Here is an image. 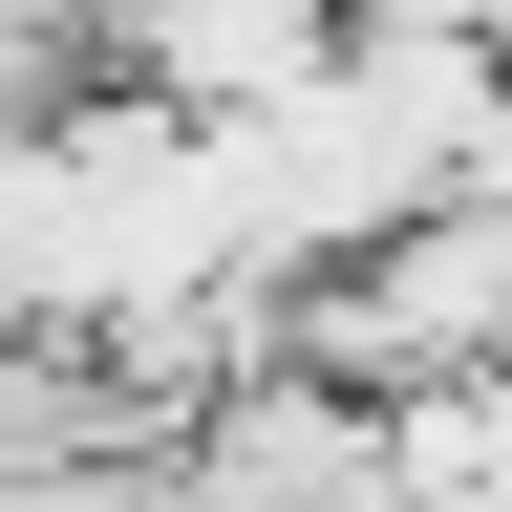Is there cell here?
Returning a JSON list of instances; mask_svg holds the SVG:
<instances>
[{
    "label": "cell",
    "mask_w": 512,
    "mask_h": 512,
    "mask_svg": "<svg viewBox=\"0 0 512 512\" xmlns=\"http://www.w3.org/2000/svg\"><path fill=\"white\" fill-rule=\"evenodd\" d=\"M150 491L171 512H406V427H384V384H342V363H256V384H214V406L171 427Z\"/></svg>",
    "instance_id": "1"
},
{
    "label": "cell",
    "mask_w": 512,
    "mask_h": 512,
    "mask_svg": "<svg viewBox=\"0 0 512 512\" xmlns=\"http://www.w3.org/2000/svg\"><path fill=\"white\" fill-rule=\"evenodd\" d=\"M406 512H512V363H470V384H406Z\"/></svg>",
    "instance_id": "2"
},
{
    "label": "cell",
    "mask_w": 512,
    "mask_h": 512,
    "mask_svg": "<svg viewBox=\"0 0 512 512\" xmlns=\"http://www.w3.org/2000/svg\"><path fill=\"white\" fill-rule=\"evenodd\" d=\"M64 512H171V491H150V470H107V491H64Z\"/></svg>",
    "instance_id": "3"
}]
</instances>
